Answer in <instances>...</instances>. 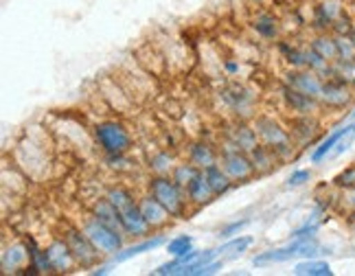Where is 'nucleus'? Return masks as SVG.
<instances>
[{"mask_svg": "<svg viewBox=\"0 0 355 276\" xmlns=\"http://www.w3.org/2000/svg\"><path fill=\"white\" fill-rule=\"evenodd\" d=\"M252 126L259 134V141L275 151L281 162H288L296 156L298 145L292 138L290 128L285 126V123H281L279 119L270 117V114H257L252 119Z\"/></svg>", "mask_w": 355, "mask_h": 276, "instance_id": "nucleus-1", "label": "nucleus"}, {"mask_svg": "<svg viewBox=\"0 0 355 276\" xmlns=\"http://www.w3.org/2000/svg\"><path fill=\"white\" fill-rule=\"evenodd\" d=\"M92 141L105 156L130 154L134 138L130 128L121 119H103L92 126Z\"/></svg>", "mask_w": 355, "mask_h": 276, "instance_id": "nucleus-2", "label": "nucleus"}, {"mask_svg": "<svg viewBox=\"0 0 355 276\" xmlns=\"http://www.w3.org/2000/svg\"><path fill=\"white\" fill-rule=\"evenodd\" d=\"M320 255H329V248H322L316 237L311 239H292L288 245L281 248H270V250L259 252L252 259V266L263 268V266H275V264H288L292 259H313Z\"/></svg>", "mask_w": 355, "mask_h": 276, "instance_id": "nucleus-3", "label": "nucleus"}, {"mask_svg": "<svg viewBox=\"0 0 355 276\" xmlns=\"http://www.w3.org/2000/svg\"><path fill=\"white\" fill-rule=\"evenodd\" d=\"M147 193L154 196L165 209L171 213V217H184L187 215V204H189V196L187 189L178 184L171 173L167 175H154L147 180Z\"/></svg>", "mask_w": 355, "mask_h": 276, "instance_id": "nucleus-4", "label": "nucleus"}, {"mask_svg": "<svg viewBox=\"0 0 355 276\" xmlns=\"http://www.w3.org/2000/svg\"><path fill=\"white\" fill-rule=\"evenodd\" d=\"M79 226L90 237V241L97 245V250L101 255H112L114 257L119 250L125 248V234L114 230L112 226H107L105 222H101V219L94 213L86 215L84 222H81Z\"/></svg>", "mask_w": 355, "mask_h": 276, "instance_id": "nucleus-5", "label": "nucleus"}, {"mask_svg": "<svg viewBox=\"0 0 355 276\" xmlns=\"http://www.w3.org/2000/svg\"><path fill=\"white\" fill-rule=\"evenodd\" d=\"M220 164H222V169L228 173V178L235 184H245V182L252 180V178L257 175L254 167H252V160L248 156V151L235 147L233 143H228V141H222Z\"/></svg>", "mask_w": 355, "mask_h": 276, "instance_id": "nucleus-6", "label": "nucleus"}, {"mask_svg": "<svg viewBox=\"0 0 355 276\" xmlns=\"http://www.w3.org/2000/svg\"><path fill=\"white\" fill-rule=\"evenodd\" d=\"M62 237L66 239L68 248H71V252H73L79 268L92 270V268L99 266V261H101L103 255L97 250V245L90 241L88 234L81 230V226H66L64 232H62Z\"/></svg>", "mask_w": 355, "mask_h": 276, "instance_id": "nucleus-7", "label": "nucleus"}, {"mask_svg": "<svg viewBox=\"0 0 355 276\" xmlns=\"http://www.w3.org/2000/svg\"><path fill=\"white\" fill-rule=\"evenodd\" d=\"M220 99L226 103V107L230 110V112H233L241 121H248V119L257 117L252 112L257 96L252 94L250 88H245L243 84H228V86H224L220 90Z\"/></svg>", "mask_w": 355, "mask_h": 276, "instance_id": "nucleus-8", "label": "nucleus"}, {"mask_svg": "<svg viewBox=\"0 0 355 276\" xmlns=\"http://www.w3.org/2000/svg\"><path fill=\"white\" fill-rule=\"evenodd\" d=\"M353 92L355 90L349 84H345L343 79L329 77V79H324V86L318 99H320L322 110H336V112H340V110H347L351 105Z\"/></svg>", "mask_w": 355, "mask_h": 276, "instance_id": "nucleus-9", "label": "nucleus"}, {"mask_svg": "<svg viewBox=\"0 0 355 276\" xmlns=\"http://www.w3.org/2000/svg\"><path fill=\"white\" fill-rule=\"evenodd\" d=\"M290 134L296 141L298 147H307L311 143H316V138L322 132V121L318 114H292L288 121Z\"/></svg>", "mask_w": 355, "mask_h": 276, "instance_id": "nucleus-10", "label": "nucleus"}, {"mask_svg": "<svg viewBox=\"0 0 355 276\" xmlns=\"http://www.w3.org/2000/svg\"><path fill=\"white\" fill-rule=\"evenodd\" d=\"M281 101H283V107L292 114H320L322 112L318 96H311L296 88H290L288 84H283V81H281Z\"/></svg>", "mask_w": 355, "mask_h": 276, "instance_id": "nucleus-11", "label": "nucleus"}, {"mask_svg": "<svg viewBox=\"0 0 355 276\" xmlns=\"http://www.w3.org/2000/svg\"><path fill=\"white\" fill-rule=\"evenodd\" d=\"M283 84H288L290 88H296L305 94L320 96L324 79L318 73L309 71V68H288L283 75Z\"/></svg>", "mask_w": 355, "mask_h": 276, "instance_id": "nucleus-12", "label": "nucleus"}, {"mask_svg": "<svg viewBox=\"0 0 355 276\" xmlns=\"http://www.w3.org/2000/svg\"><path fill=\"white\" fill-rule=\"evenodd\" d=\"M119 215H121V226H123V232H125V237L145 239L152 234V226H149V222L145 219L139 202L128 206L125 211H119Z\"/></svg>", "mask_w": 355, "mask_h": 276, "instance_id": "nucleus-13", "label": "nucleus"}, {"mask_svg": "<svg viewBox=\"0 0 355 276\" xmlns=\"http://www.w3.org/2000/svg\"><path fill=\"white\" fill-rule=\"evenodd\" d=\"M224 141L233 143L235 147H239L243 151H252L259 143H261V141H259V134H257L252 123L241 121V119H237L235 123H230V126L226 128Z\"/></svg>", "mask_w": 355, "mask_h": 276, "instance_id": "nucleus-14", "label": "nucleus"}, {"mask_svg": "<svg viewBox=\"0 0 355 276\" xmlns=\"http://www.w3.org/2000/svg\"><path fill=\"white\" fill-rule=\"evenodd\" d=\"M351 132H353V123H351V121H347V123H343V126H338L336 130H331L316 147L311 149L309 162H311V164H320V162H324L327 158L331 156V151L336 149V145H338L340 141H343V138H345L347 134H351Z\"/></svg>", "mask_w": 355, "mask_h": 276, "instance_id": "nucleus-15", "label": "nucleus"}, {"mask_svg": "<svg viewBox=\"0 0 355 276\" xmlns=\"http://www.w3.org/2000/svg\"><path fill=\"white\" fill-rule=\"evenodd\" d=\"M29 250H26L24 241H16L11 245L3 248V255H0V268L5 274H20L26 266H29Z\"/></svg>", "mask_w": 355, "mask_h": 276, "instance_id": "nucleus-16", "label": "nucleus"}, {"mask_svg": "<svg viewBox=\"0 0 355 276\" xmlns=\"http://www.w3.org/2000/svg\"><path fill=\"white\" fill-rule=\"evenodd\" d=\"M139 206H141L145 219L149 222V226H152V230H160L171 222V213L154 196H149V193L139 198Z\"/></svg>", "mask_w": 355, "mask_h": 276, "instance_id": "nucleus-17", "label": "nucleus"}, {"mask_svg": "<svg viewBox=\"0 0 355 276\" xmlns=\"http://www.w3.org/2000/svg\"><path fill=\"white\" fill-rule=\"evenodd\" d=\"M46 252L51 257V264H53V270H55L58 274H64V272H71L77 261L71 252V248H68L66 239L64 237H55L49 245H46Z\"/></svg>", "mask_w": 355, "mask_h": 276, "instance_id": "nucleus-18", "label": "nucleus"}, {"mask_svg": "<svg viewBox=\"0 0 355 276\" xmlns=\"http://www.w3.org/2000/svg\"><path fill=\"white\" fill-rule=\"evenodd\" d=\"M250 26H252V31L259 35V37H263V40H279L281 37V31H283V26H281V18L275 16L272 11H259L252 16L250 20Z\"/></svg>", "mask_w": 355, "mask_h": 276, "instance_id": "nucleus-19", "label": "nucleus"}, {"mask_svg": "<svg viewBox=\"0 0 355 276\" xmlns=\"http://www.w3.org/2000/svg\"><path fill=\"white\" fill-rule=\"evenodd\" d=\"M167 239L162 237V234H154V237H145L141 239L139 243H132V245H125L123 250H119L114 257H112V264H125V261L134 259V257H141L145 252H154L156 248L165 245Z\"/></svg>", "mask_w": 355, "mask_h": 276, "instance_id": "nucleus-20", "label": "nucleus"}, {"mask_svg": "<svg viewBox=\"0 0 355 276\" xmlns=\"http://www.w3.org/2000/svg\"><path fill=\"white\" fill-rule=\"evenodd\" d=\"M187 160H191L200 169H207V167H211V164L220 162V151H217L209 141L200 138V141H193L189 145Z\"/></svg>", "mask_w": 355, "mask_h": 276, "instance_id": "nucleus-21", "label": "nucleus"}, {"mask_svg": "<svg viewBox=\"0 0 355 276\" xmlns=\"http://www.w3.org/2000/svg\"><path fill=\"white\" fill-rule=\"evenodd\" d=\"M248 156L252 160V167H254L257 175H268V173H272L281 164V160L277 158L275 151H272L263 143H259L252 151H248Z\"/></svg>", "mask_w": 355, "mask_h": 276, "instance_id": "nucleus-22", "label": "nucleus"}, {"mask_svg": "<svg viewBox=\"0 0 355 276\" xmlns=\"http://www.w3.org/2000/svg\"><path fill=\"white\" fill-rule=\"evenodd\" d=\"M277 49L288 68H307V46H300L292 40H279Z\"/></svg>", "mask_w": 355, "mask_h": 276, "instance_id": "nucleus-23", "label": "nucleus"}, {"mask_svg": "<svg viewBox=\"0 0 355 276\" xmlns=\"http://www.w3.org/2000/svg\"><path fill=\"white\" fill-rule=\"evenodd\" d=\"M202 171H204V175H207V180H209V184H211V189H213V193H215V198L226 196V193L235 187V182L230 180L228 173L222 169V164H220V162H215V164H211V167L202 169Z\"/></svg>", "mask_w": 355, "mask_h": 276, "instance_id": "nucleus-24", "label": "nucleus"}, {"mask_svg": "<svg viewBox=\"0 0 355 276\" xmlns=\"http://www.w3.org/2000/svg\"><path fill=\"white\" fill-rule=\"evenodd\" d=\"M187 196H189V202L191 204H196V206H204V204H209L211 200H215V193L207 180V175H204V171H200L196 175V180L191 182L187 187Z\"/></svg>", "mask_w": 355, "mask_h": 276, "instance_id": "nucleus-25", "label": "nucleus"}, {"mask_svg": "<svg viewBox=\"0 0 355 276\" xmlns=\"http://www.w3.org/2000/svg\"><path fill=\"white\" fill-rule=\"evenodd\" d=\"M309 49H313L318 55H322L324 60L329 62H338V46H336V35L331 31L324 33H313L309 37Z\"/></svg>", "mask_w": 355, "mask_h": 276, "instance_id": "nucleus-26", "label": "nucleus"}, {"mask_svg": "<svg viewBox=\"0 0 355 276\" xmlns=\"http://www.w3.org/2000/svg\"><path fill=\"white\" fill-rule=\"evenodd\" d=\"M90 213H94L97 215L101 222H105L107 226H112L114 230H119V232H123V226H121V215H119V209L116 206L107 200V198H101V200H97L92 204V211ZM125 234V232H123Z\"/></svg>", "mask_w": 355, "mask_h": 276, "instance_id": "nucleus-27", "label": "nucleus"}, {"mask_svg": "<svg viewBox=\"0 0 355 276\" xmlns=\"http://www.w3.org/2000/svg\"><path fill=\"white\" fill-rule=\"evenodd\" d=\"M294 274L296 276H334V270L327 261L313 257V259H300L294 266Z\"/></svg>", "mask_w": 355, "mask_h": 276, "instance_id": "nucleus-28", "label": "nucleus"}, {"mask_svg": "<svg viewBox=\"0 0 355 276\" xmlns=\"http://www.w3.org/2000/svg\"><path fill=\"white\" fill-rule=\"evenodd\" d=\"M147 167H149V171H152L154 175H167L175 167V156L171 154L169 149H160V151H156L154 156H149Z\"/></svg>", "mask_w": 355, "mask_h": 276, "instance_id": "nucleus-29", "label": "nucleus"}, {"mask_svg": "<svg viewBox=\"0 0 355 276\" xmlns=\"http://www.w3.org/2000/svg\"><path fill=\"white\" fill-rule=\"evenodd\" d=\"M105 198L110 200L119 211H125L128 206H132V204L139 202V198H134V193H132L128 187H121V184L107 189V191H105Z\"/></svg>", "mask_w": 355, "mask_h": 276, "instance_id": "nucleus-30", "label": "nucleus"}, {"mask_svg": "<svg viewBox=\"0 0 355 276\" xmlns=\"http://www.w3.org/2000/svg\"><path fill=\"white\" fill-rule=\"evenodd\" d=\"M202 169L200 167H196L193 162L191 160H184V162H175V167H173V171H171V178L173 180L180 184V187H189L191 182L196 180V175L200 173Z\"/></svg>", "mask_w": 355, "mask_h": 276, "instance_id": "nucleus-31", "label": "nucleus"}, {"mask_svg": "<svg viewBox=\"0 0 355 276\" xmlns=\"http://www.w3.org/2000/svg\"><path fill=\"white\" fill-rule=\"evenodd\" d=\"M165 248L169 257H182L193 250V237H191V234H175L173 239L165 243Z\"/></svg>", "mask_w": 355, "mask_h": 276, "instance_id": "nucleus-32", "label": "nucleus"}, {"mask_svg": "<svg viewBox=\"0 0 355 276\" xmlns=\"http://www.w3.org/2000/svg\"><path fill=\"white\" fill-rule=\"evenodd\" d=\"M331 77L343 79L345 84H349L355 90V58L353 60H338V62H334V75Z\"/></svg>", "mask_w": 355, "mask_h": 276, "instance_id": "nucleus-33", "label": "nucleus"}, {"mask_svg": "<svg viewBox=\"0 0 355 276\" xmlns=\"http://www.w3.org/2000/svg\"><path fill=\"white\" fill-rule=\"evenodd\" d=\"M254 243L252 237H248V234H237V237H230L226 239V243H222L217 250H220V255H226V252H235V255H241L245 252L248 248Z\"/></svg>", "mask_w": 355, "mask_h": 276, "instance_id": "nucleus-34", "label": "nucleus"}, {"mask_svg": "<svg viewBox=\"0 0 355 276\" xmlns=\"http://www.w3.org/2000/svg\"><path fill=\"white\" fill-rule=\"evenodd\" d=\"M331 187L338 189V191H351V189H355V162L347 164L343 171H338L334 175Z\"/></svg>", "mask_w": 355, "mask_h": 276, "instance_id": "nucleus-35", "label": "nucleus"}, {"mask_svg": "<svg viewBox=\"0 0 355 276\" xmlns=\"http://www.w3.org/2000/svg\"><path fill=\"white\" fill-rule=\"evenodd\" d=\"M320 226H322V222L320 219H305V224H300L298 228H294L292 232H290V237L292 239H311V237H316L318 234V230H320Z\"/></svg>", "mask_w": 355, "mask_h": 276, "instance_id": "nucleus-36", "label": "nucleus"}, {"mask_svg": "<svg viewBox=\"0 0 355 276\" xmlns=\"http://www.w3.org/2000/svg\"><path fill=\"white\" fill-rule=\"evenodd\" d=\"M355 31V18L351 11H345L343 16H340L334 26H331V33L334 35H351Z\"/></svg>", "mask_w": 355, "mask_h": 276, "instance_id": "nucleus-37", "label": "nucleus"}, {"mask_svg": "<svg viewBox=\"0 0 355 276\" xmlns=\"http://www.w3.org/2000/svg\"><path fill=\"white\" fill-rule=\"evenodd\" d=\"M311 169H294L290 175H288V180H285V187L288 189H300V187H305L307 182H311Z\"/></svg>", "mask_w": 355, "mask_h": 276, "instance_id": "nucleus-38", "label": "nucleus"}, {"mask_svg": "<svg viewBox=\"0 0 355 276\" xmlns=\"http://www.w3.org/2000/svg\"><path fill=\"white\" fill-rule=\"evenodd\" d=\"M336 46H338V60L355 58V44H353L351 35H336Z\"/></svg>", "mask_w": 355, "mask_h": 276, "instance_id": "nucleus-39", "label": "nucleus"}, {"mask_svg": "<svg viewBox=\"0 0 355 276\" xmlns=\"http://www.w3.org/2000/svg\"><path fill=\"white\" fill-rule=\"evenodd\" d=\"M250 224V219L248 217H243V219H233V222H228L220 228V237L222 239H230V237H237V234Z\"/></svg>", "mask_w": 355, "mask_h": 276, "instance_id": "nucleus-40", "label": "nucleus"}, {"mask_svg": "<svg viewBox=\"0 0 355 276\" xmlns=\"http://www.w3.org/2000/svg\"><path fill=\"white\" fill-rule=\"evenodd\" d=\"M105 162L107 167L114 169V171H125L130 169V160H128V154H119V156H105Z\"/></svg>", "mask_w": 355, "mask_h": 276, "instance_id": "nucleus-41", "label": "nucleus"}, {"mask_svg": "<svg viewBox=\"0 0 355 276\" xmlns=\"http://www.w3.org/2000/svg\"><path fill=\"white\" fill-rule=\"evenodd\" d=\"M353 141H355V132H351V134H347L343 141H340L338 145H336V149L331 151V156L329 158H340L343 154H347V151L351 149V145H353Z\"/></svg>", "mask_w": 355, "mask_h": 276, "instance_id": "nucleus-42", "label": "nucleus"}, {"mask_svg": "<svg viewBox=\"0 0 355 276\" xmlns=\"http://www.w3.org/2000/svg\"><path fill=\"white\" fill-rule=\"evenodd\" d=\"M220 268H224V261H220V259H215V261H211V264H207V266H202V268H198L196 272H193V276H209V274H215Z\"/></svg>", "mask_w": 355, "mask_h": 276, "instance_id": "nucleus-43", "label": "nucleus"}, {"mask_svg": "<svg viewBox=\"0 0 355 276\" xmlns=\"http://www.w3.org/2000/svg\"><path fill=\"white\" fill-rule=\"evenodd\" d=\"M239 71H241V64H239L237 60H226V62H224V73H226V75L235 77V75H239Z\"/></svg>", "mask_w": 355, "mask_h": 276, "instance_id": "nucleus-44", "label": "nucleus"}, {"mask_svg": "<svg viewBox=\"0 0 355 276\" xmlns=\"http://www.w3.org/2000/svg\"><path fill=\"white\" fill-rule=\"evenodd\" d=\"M116 264H107V266H97V268H92L90 274L92 276H103V274H110V270L114 268Z\"/></svg>", "mask_w": 355, "mask_h": 276, "instance_id": "nucleus-45", "label": "nucleus"}, {"mask_svg": "<svg viewBox=\"0 0 355 276\" xmlns=\"http://www.w3.org/2000/svg\"><path fill=\"white\" fill-rule=\"evenodd\" d=\"M345 193H347V209L349 211H355V189L345 191Z\"/></svg>", "mask_w": 355, "mask_h": 276, "instance_id": "nucleus-46", "label": "nucleus"}, {"mask_svg": "<svg viewBox=\"0 0 355 276\" xmlns=\"http://www.w3.org/2000/svg\"><path fill=\"white\" fill-rule=\"evenodd\" d=\"M347 226H349V232L355 237V211H349V215H347Z\"/></svg>", "mask_w": 355, "mask_h": 276, "instance_id": "nucleus-47", "label": "nucleus"}, {"mask_svg": "<svg viewBox=\"0 0 355 276\" xmlns=\"http://www.w3.org/2000/svg\"><path fill=\"white\" fill-rule=\"evenodd\" d=\"M250 3L257 5V7H266V5L270 3V0H250Z\"/></svg>", "mask_w": 355, "mask_h": 276, "instance_id": "nucleus-48", "label": "nucleus"}, {"mask_svg": "<svg viewBox=\"0 0 355 276\" xmlns=\"http://www.w3.org/2000/svg\"><path fill=\"white\" fill-rule=\"evenodd\" d=\"M351 119H355V107H353V112L349 114V121H351Z\"/></svg>", "mask_w": 355, "mask_h": 276, "instance_id": "nucleus-49", "label": "nucleus"}, {"mask_svg": "<svg viewBox=\"0 0 355 276\" xmlns=\"http://www.w3.org/2000/svg\"><path fill=\"white\" fill-rule=\"evenodd\" d=\"M351 40H353V44H355V31L351 33Z\"/></svg>", "mask_w": 355, "mask_h": 276, "instance_id": "nucleus-50", "label": "nucleus"}, {"mask_svg": "<svg viewBox=\"0 0 355 276\" xmlns=\"http://www.w3.org/2000/svg\"><path fill=\"white\" fill-rule=\"evenodd\" d=\"M353 9H355V0H353Z\"/></svg>", "mask_w": 355, "mask_h": 276, "instance_id": "nucleus-51", "label": "nucleus"}]
</instances>
